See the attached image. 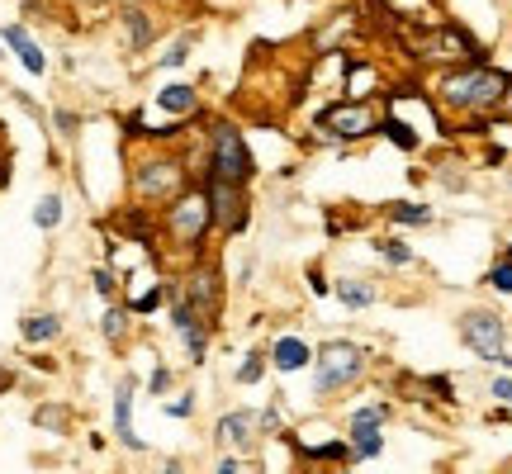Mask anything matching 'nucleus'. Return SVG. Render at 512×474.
Instances as JSON below:
<instances>
[{"instance_id":"1","label":"nucleus","mask_w":512,"mask_h":474,"mask_svg":"<svg viewBox=\"0 0 512 474\" xmlns=\"http://www.w3.org/2000/svg\"><path fill=\"white\" fill-rule=\"evenodd\" d=\"M503 91H508V72H498V67H460V72L441 76L437 86V95L451 110H470V114L498 110Z\"/></svg>"},{"instance_id":"2","label":"nucleus","mask_w":512,"mask_h":474,"mask_svg":"<svg viewBox=\"0 0 512 474\" xmlns=\"http://www.w3.org/2000/svg\"><path fill=\"white\" fill-rule=\"evenodd\" d=\"M162 237L171 247H181V252H200L209 228H214V214H209V200H204V190H181L176 200L162 209V219H157Z\"/></svg>"},{"instance_id":"3","label":"nucleus","mask_w":512,"mask_h":474,"mask_svg":"<svg viewBox=\"0 0 512 474\" xmlns=\"http://www.w3.org/2000/svg\"><path fill=\"white\" fill-rule=\"evenodd\" d=\"M133 200L147 204V209H166L181 190H190V171H185L181 157H166V152H152L133 166Z\"/></svg>"},{"instance_id":"4","label":"nucleus","mask_w":512,"mask_h":474,"mask_svg":"<svg viewBox=\"0 0 512 474\" xmlns=\"http://www.w3.org/2000/svg\"><path fill=\"white\" fill-rule=\"evenodd\" d=\"M252 147L238 133V124L214 119L209 124V181H228V185H252Z\"/></svg>"},{"instance_id":"5","label":"nucleus","mask_w":512,"mask_h":474,"mask_svg":"<svg viewBox=\"0 0 512 474\" xmlns=\"http://www.w3.org/2000/svg\"><path fill=\"white\" fill-rule=\"evenodd\" d=\"M366 375V351L356 342H328L318 351V375H313V389L318 394H337Z\"/></svg>"},{"instance_id":"6","label":"nucleus","mask_w":512,"mask_h":474,"mask_svg":"<svg viewBox=\"0 0 512 474\" xmlns=\"http://www.w3.org/2000/svg\"><path fill=\"white\" fill-rule=\"evenodd\" d=\"M460 342L475 351L479 361H503L512 370V356L503 347H508V328H503V318L489 309H470L460 313Z\"/></svg>"},{"instance_id":"7","label":"nucleus","mask_w":512,"mask_h":474,"mask_svg":"<svg viewBox=\"0 0 512 474\" xmlns=\"http://www.w3.org/2000/svg\"><path fill=\"white\" fill-rule=\"evenodd\" d=\"M408 48L418 62H460V57H479V43L460 24H446V29H418V34L408 38Z\"/></svg>"},{"instance_id":"8","label":"nucleus","mask_w":512,"mask_h":474,"mask_svg":"<svg viewBox=\"0 0 512 474\" xmlns=\"http://www.w3.org/2000/svg\"><path fill=\"white\" fill-rule=\"evenodd\" d=\"M380 124H384V114H380V105H370V100H342V105H328V110L318 114V128H323L328 138H342V143L370 138Z\"/></svg>"},{"instance_id":"9","label":"nucleus","mask_w":512,"mask_h":474,"mask_svg":"<svg viewBox=\"0 0 512 474\" xmlns=\"http://www.w3.org/2000/svg\"><path fill=\"white\" fill-rule=\"evenodd\" d=\"M204 200H209V214H214V228L219 233H242L252 209H247V185H228V181H209L204 176Z\"/></svg>"},{"instance_id":"10","label":"nucleus","mask_w":512,"mask_h":474,"mask_svg":"<svg viewBox=\"0 0 512 474\" xmlns=\"http://www.w3.org/2000/svg\"><path fill=\"white\" fill-rule=\"evenodd\" d=\"M190 304V309L200 313L204 323H214L219 318V304H223V275H219V261H195L190 275H185V285L176 290Z\"/></svg>"},{"instance_id":"11","label":"nucleus","mask_w":512,"mask_h":474,"mask_svg":"<svg viewBox=\"0 0 512 474\" xmlns=\"http://www.w3.org/2000/svg\"><path fill=\"white\" fill-rule=\"evenodd\" d=\"M171 323H176V332H181L185 351H190V361H204V351H209V323H204L200 313L185 304L181 294L171 290Z\"/></svg>"},{"instance_id":"12","label":"nucleus","mask_w":512,"mask_h":474,"mask_svg":"<svg viewBox=\"0 0 512 474\" xmlns=\"http://www.w3.org/2000/svg\"><path fill=\"white\" fill-rule=\"evenodd\" d=\"M252 432H256L252 408H233V413H223L219 427H214L219 446H228V451H247V446H252Z\"/></svg>"},{"instance_id":"13","label":"nucleus","mask_w":512,"mask_h":474,"mask_svg":"<svg viewBox=\"0 0 512 474\" xmlns=\"http://www.w3.org/2000/svg\"><path fill=\"white\" fill-rule=\"evenodd\" d=\"M114 432L124 441V451H143L147 441L133 432V380H119L114 389Z\"/></svg>"},{"instance_id":"14","label":"nucleus","mask_w":512,"mask_h":474,"mask_svg":"<svg viewBox=\"0 0 512 474\" xmlns=\"http://www.w3.org/2000/svg\"><path fill=\"white\" fill-rule=\"evenodd\" d=\"M5 48L24 62V72L29 76H43L48 72V57H43V48H38L34 38H29V29L24 24H5Z\"/></svg>"},{"instance_id":"15","label":"nucleus","mask_w":512,"mask_h":474,"mask_svg":"<svg viewBox=\"0 0 512 474\" xmlns=\"http://www.w3.org/2000/svg\"><path fill=\"white\" fill-rule=\"evenodd\" d=\"M124 43H128V53H143V48L157 43V19L147 15L143 5H128L124 10Z\"/></svg>"},{"instance_id":"16","label":"nucleus","mask_w":512,"mask_h":474,"mask_svg":"<svg viewBox=\"0 0 512 474\" xmlns=\"http://www.w3.org/2000/svg\"><path fill=\"white\" fill-rule=\"evenodd\" d=\"M157 110L171 114L176 124H185V119L200 114V91H195V86H166V91L157 95Z\"/></svg>"},{"instance_id":"17","label":"nucleus","mask_w":512,"mask_h":474,"mask_svg":"<svg viewBox=\"0 0 512 474\" xmlns=\"http://www.w3.org/2000/svg\"><path fill=\"white\" fill-rule=\"evenodd\" d=\"M271 361H275V370H285V375H290V370H304V365L313 361V351L290 332V337H280V342L271 347Z\"/></svg>"},{"instance_id":"18","label":"nucleus","mask_w":512,"mask_h":474,"mask_svg":"<svg viewBox=\"0 0 512 474\" xmlns=\"http://www.w3.org/2000/svg\"><path fill=\"white\" fill-rule=\"evenodd\" d=\"M24 342L29 347H43V342H57L62 337V318L57 313H34V318H24Z\"/></svg>"},{"instance_id":"19","label":"nucleus","mask_w":512,"mask_h":474,"mask_svg":"<svg viewBox=\"0 0 512 474\" xmlns=\"http://www.w3.org/2000/svg\"><path fill=\"white\" fill-rule=\"evenodd\" d=\"M128 323H133V309H105V318H100V332H105V342L110 347H124L128 342Z\"/></svg>"},{"instance_id":"20","label":"nucleus","mask_w":512,"mask_h":474,"mask_svg":"<svg viewBox=\"0 0 512 474\" xmlns=\"http://www.w3.org/2000/svg\"><path fill=\"white\" fill-rule=\"evenodd\" d=\"M337 299H342L347 309H370V304H375V285H370V280H342V285H337Z\"/></svg>"},{"instance_id":"21","label":"nucleus","mask_w":512,"mask_h":474,"mask_svg":"<svg viewBox=\"0 0 512 474\" xmlns=\"http://www.w3.org/2000/svg\"><path fill=\"white\" fill-rule=\"evenodd\" d=\"M380 133L389 138V143L399 147V152H418V133L403 124V119H394V114H384V124H380Z\"/></svg>"},{"instance_id":"22","label":"nucleus","mask_w":512,"mask_h":474,"mask_svg":"<svg viewBox=\"0 0 512 474\" xmlns=\"http://www.w3.org/2000/svg\"><path fill=\"white\" fill-rule=\"evenodd\" d=\"M389 219L399 228H427L432 223V209L427 204H389Z\"/></svg>"},{"instance_id":"23","label":"nucleus","mask_w":512,"mask_h":474,"mask_svg":"<svg viewBox=\"0 0 512 474\" xmlns=\"http://www.w3.org/2000/svg\"><path fill=\"white\" fill-rule=\"evenodd\" d=\"M62 209H67V204H62V195H43V200H38V209H34V223L38 228H43V233H53L57 223H62Z\"/></svg>"},{"instance_id":"24","label":"nucleus","mask_w":512,"mask_h":474,"mask_svg":"<svg viewBox=\"0 0 512 474\" xmlns=\"http://www.w3.org/2000/svg\"><path fill=\"white\" fill-rule=\"evenodd\" d=\"M351 446H356V456H361V460H375V456L384 451L380 427H356V437H351Z\"/></svg>"},{"instance_id":"25","label":"nucleus","mask_w":512,"mask_h":474,"mask_svg":"<svg viewBox=\"0 0 512 474\" xmlns=\"http://www.w3.org/2000/svg\"><path fill=\"white\" fill-rule=\"evenodd\" d=\"M162 304H171V285H157V290L138 294V299H128V309L133 313H157Z\"/></svg>"},{"instance_id":"26","label":"nucleus","mask_w":512,"mask_h":474,"mask_svg":"<svg viewBox=\"0 0 512 474\" xmlns=\"http://www.w3.org/2000/svg\"><path fill=\"white\" fill-rule=\"evenodd\" d=\"M34 427H48V432H67V413L57 408V403H43L34 413Z\"/></svg>"},{"instance_id":"27","label":"nucleus","mask_w":512,"mask_h":474,"mask_svg":"<svg viewBox=\"0 0 512 474\" xmlns=\"http://www.w3.org/2000/svg\"><path fill=\"white\" fill-rule=\"evenodd\" d=\"M261 375H266V356H247V361H242V370H238V384H261Z\"/></svg>"},{"instance_id":"28","label":"nucleus","mask_w":512,"mask_h":474,"mask_svg":"<svg viewBox=\"0 0 512 474\" xmlns=\"http://www.w3.org/2000/svg\"><path fill=\"white\" fill-rule=\"evenodd\" d=\"M190 48H195V34H185L181 43H171V48L162 53V67H181L185 57H190Z\"/></svg>"},{"instance_id":"29","label":"nucleus","mask_w":512,"mask_h":474,"mask_svg":"<svg viewBox=\"0 0 512 474\" xmlns=\"http://www.w3.org/2000/svg\"><path fill=\"white\" fill-rule=\"evenodd\" d=\"M384 418H389V408H380V403H375V408H356V413H351V427H380Z\"/></svg>"},{"instance_id":"30","label":"nucleus","mask_w":512,"mask_h":474,"mask_svg":"<svg viewBox=\"0 0 512 474\" xmlns=\"http://www.w3.org/2000/svg\"><path fill=\"white\" fill-rule=\"evenodd\" d=\"M489 285H494V290H503V294H512V256H503L494 271H489Z\"/></svg>"},{"instance_id":"31","label":"nucleus","mask_w":512,"mask_h":474,"mask_svg":"<svg viewBox=\"0 0 512 474\" xmlns=\"http://www.w3.org/2000/svg\"><path fill=\"white\" fill-rule=\"evenodd\" d=\"M380 252H384V261H389V266H408V261H413V252H408L403 242H380Z\"/></svg>"},{"instance_id":"32","label":"nucleus","mask_w":512,"mask_h":474,"mask_svg":"<svg viewBox=\"0 0 512 474\" xmlns=\"http://www.w3.org/2000/svg\"><path fill=\"white\" fill-rule=\"evenodd\" d=\"M190 413H195V394H181V399H171L166 403V418H190Z\"/></svg>"},{"instance_id":"33","label":"nucleus","mask_w":512,"mask_h":474,"mask_svg":"<svg viewBox=\"0 0 512 474\" xmlns=\"http://www.w3.org/2000/svg\"><path fill=\"white\" fill-rule=\"evenodd\" d=\"M91 285H95V294H105V299H114V271H105V266H95V271H91Z\"/></svg>"},{"instance_id":"34","label":"nucleus","mask_w":512,"mask_h":474,"mask_svg":"<svg viewBox=\"0 0 512 474\" xmlns=\"http://www.w3.org/2000/svg\"><path fill=\"white\" fill-rule=\"evenodd\" d=\"M147 389H152V394L162 399L166 389H171V370H166V365H157V370H152V380H147Z\"/></svg>"},{"instance_id":"35","label":"nucleus","mask_w":512,"mask_h":474,"mask_svg":"<svg viewBox=\"0 0 512 474\" xmlns=\"http://www.w3.org/2000/svg\"><path fill=\"white\" fill-rule=\"evenodd\" d=\"M53 124H57V128H62V133H67V138H72L76 128H81V119H76V114H72V110H57V114H53Z\"/></svg>"},{"instance_id":"36","label":"nucleus","mask_w":512,"mask_h":474,"mask_svg":"<svg viewBox=\"0 0 512 474\" xmlns=\"http://www.w3.org/2000/svg\"><path fill=\"white\" fill-rule=\"evenodd\" d=\"M5 185H10V152L0 147V190H5Z\"/></svg>"},{"instance_id":"37","label":"nucleus","mask_w":512,"mask_h":474,"mask_svg":"<svg viewBox=\"0 0 512 474\" xmlns=\"http://www.w3.org/2000/svg\"><path fill=\"white\" fill-rule=\"evenodd\" d=\"M157 474H185V465H181V460H162V465H157Z\"/></svg>"},{"instance_id":"38","label":"nucleus","mask_w":512,"mask_h":474,"mask_svg":"<svg viewBox=\"0 0 512 474\" xmlns=\"http://www.w3.org/2000/svg\"><path fill=\"white\" fill-rule=\"evenodd\" d=\"M494 399H512V380H494Z\"/></svg>"},{"instance_id":"39","label":"nucleus","mask_w":512,"mask_h":474,"mask_svg":"<svg viewBox=\"0 0 512 474\" xmlns=\"http://www.w3.org/2000/svg\"><path fill=\"white\" fill-rule=\"evenodd\" d=\"M432 389H437L441 399H451V380H446V375H437V380H432Z\"/></svg>"},{"instance_id":"40","label":"nucleus","mask_w":512,"mask_h":474,"mask_svg":"<svg viewBox=\"0 0 512 474\" xmlns=\"http://www.w3.org/2000/svg\"><path fill=\"white\" fill-rule=\"evenodd\" d=\"M219 474H242V465H238L233 456H228V460H219Z\"/></svg>"},{"instance_id":"41","label":"nucleus","mask_w":512,"mask_h":474,"mask_svg":"<svg viewBox=\"0 0 512 474\" xmlns=\"http://www.w3.org/2000/svg\"><path fill=\"white\" fill-rule=\"evenodd\" d=\"M503 114L512 119V72H508V91H503Z\"/></svg>"},{"instance_id":"42","label":"nucleus","mask_w":512,"mask_h":474,"mask_svg":"<svg viewBox=\"0 0 512 474\" xmlns=\"http://www.w3.org/2000/svg\"><path fill=\"white\" fill-rule=\"evenodd\" d=\"M508 256H512V247H508Z\"/></svg>"}]
</instances>
